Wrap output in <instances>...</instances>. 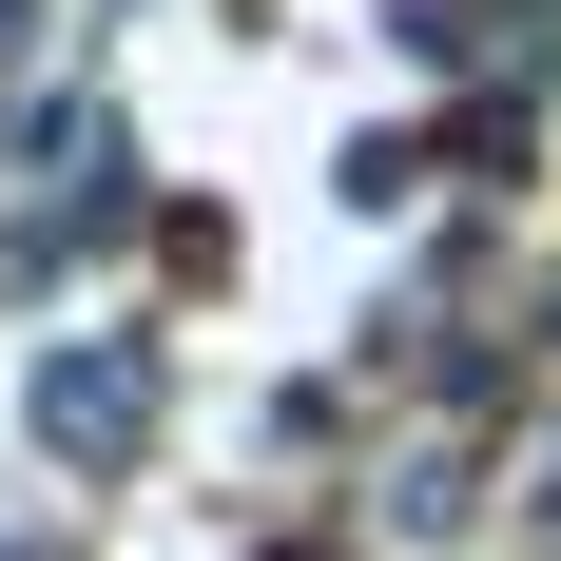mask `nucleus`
Listing matches in <instances>:
<instances>
[{"label": "nucleus", "instance_id": "obj_1", "mask_svg": "<svg viewBox=\"0 0 561 561\" xmlns=\"http://www.w3.org/2000/svg\"><path fill=\"white\" fill-rule=\"evenodd\" d=\"M136 426H156V348H116V330L39 348V446H58V465H116Z\"/></svg>", "mask_w": 561, "mask_h": 561}]
</instances>
